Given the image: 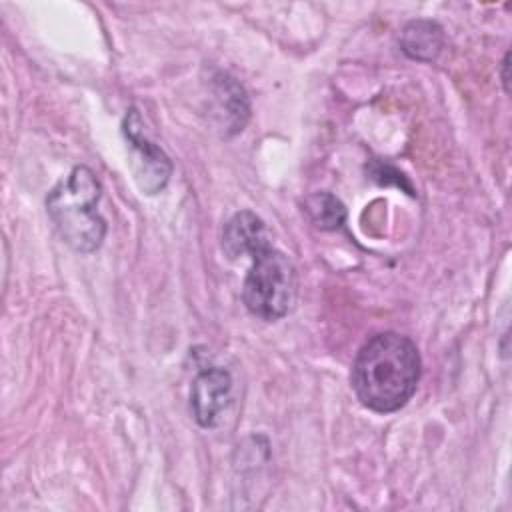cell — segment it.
<instances>
[{"mask_svg": "<svg viewBox=\"0 0 512 512\" xmlns=\"http://www.w3.org/2000/svg\"><path fill=\"white\" fill-rule=\"evenodd\" d=\"M272 244L262 218L250 210L236 212L222 230V250L230 260L250 256L254 250Z\"/></svg>", "mask_w": 512, "mask_h": 512, "instance_id": "8992f818", "label": "cell"}, {"mask_svg": "<svg viewBox=\"0 0 512 512\" xmlns=\"http://www.w3.org/2000/svg\"><path fill=\"white\" fill-rule=\"evenodd\" d=\"M508 68H510V52H506V54H504V60H502V84H504L506 94L510 92V90H508V82H510V78H508Z\"/></svg>", "mask_w": 512, "mask_h": 512, "instance_id": "30bf717a", "label": "cell"}, {"mask_svg": "<svg viewBox=\"0 0 512 512\" xmlns=\"http://www.w3.org/2000/svg\"><path fill=\"white\" fill-rule=\"evenodd\" d=\"M252 266L242 284V300L250 314L274 322L284 318L296 298V270L288 256L266 244L250 254Z\"/></svg>", "mask_w": 512, "mask_h": 512, "instance_id": "3957f363", "label": "cell"}, {"mask_svg": "<svg viewBox=\"0 0 512 512\" xmlns=\"http://www.w3.org/2000/svg\"><path fill=\"white\" fill-rule=\"evenodd\" d=\"M232 398V376L226 368L210 366L192 382L190 412L202 428H214Z\"/></svg>", "mask_w": 512, "mask_h": 512, "instance_id": "5b68a950", "label": "cell"}, {"mask_svg": "<svg viewBox=\"0 0 512 512\" xmlns=\"http://www.w3.org/2000/svg\"><path fill=\"white\" fill-rule=\"evenodd\" d=\"M212 92L218 102V110L224 114V130L228 136L242 132L248 116L250 104L244 88L226 72H216L212 78Z\"/></svg>", "mask_w": 512, "mask_h": 512, "instance_id": "52a82bcc", "label": "cell"}, {"mask_svg": "<svg viewBox=\"0 0 512 512\" xmlns=\"http://www.w3.org/2000/svg\"><path fill=\"white\" fill-rule=\"evenodd\" d=\"M308 220L320 230H338L346 222V206L332 192H314L304 200Z\"/></svg>", "mask_w": 512, "mask_h": 512, "instance_id": "9c48e42d", "label": "cell"}, {"mask_svg": "<svg viewBox=\"0 0 512 512\" xmlns=\"http://www.w3.org/2000/svg\"><path fill=\"white\" fill-rule=\"evenodd\" d=\"M444 46V30L434 20H410L400 34L402 52L420 62H432L438 58Z\"/></svg>", "mask_w": 512, "mask_h": 512, "instance_id": "ba28073f", "label": "cell"}, {"mask_svg": "<svg viewBox=\"0 0 512 512\" xmlns=\"http://www.w3.org/2000/svg\"><path fill=\"white\" fill-rule=\"evenodd\" d=\"M122 132L130 144V168L136 186L142 194H158L166 188L172 176V162L160 146L150 142L142 130V118L136 108H130L122 122Z\"/></svg>", "mask_w": 512, "mask_h": 512, "instance_id": "277c9868", "label": "cell"}, {"mask_svg": "<svg viewBox=\"0 0 512 512\" xmlns=\"http://www.w3.org/2000/svg\"><path fill=\"white\" fill-rule=\"evenodd\" d=\"M102 186L88 166H74L46 196V212L60 240L74 252L90 254L102 246L106 220L98 212Z\"/></svg>", "mask_w": 512, "mask_h": 512, "instance_id": "7a4b0ae2", "label": "cell"}, {"mask_svg": "<svg viewBox=\"0 0 512 512\" xmlns=\"http://www.w3.org/2000/svg\"><path fill=\"white\" fill-rule=\"evenodd\" d=\"M422 376L416 344L386 330L368 338L352 364V390L360 404L378 414H392L408 404Z\"/></svg>", "mask_w": 512, "mask_h": 512, "instance_id": "6da1fadb", "label": "cell"}]
</instances>
